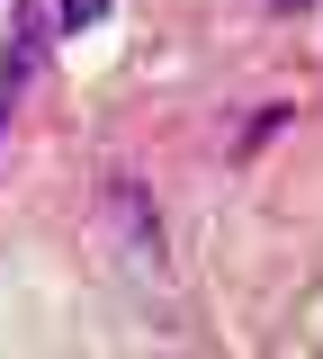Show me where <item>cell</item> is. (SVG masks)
Here are the masks:
<instances>
[{"label":"cell","mask_w":323,"mask_h":359,"mask_svg":"<svg viewBox=\"0 0 323 359\" xmlns=\"http://www.w3.org/2000/svg\"><path fill=\"white\" fill-rule=\"evenodd\" d=\"M36 63H46V18L27 9V18H18V45H9V63H0V135H9L18 99H27V81H36Z\"/></svg>","instance_id":"1"},{"label":"cell","mask_w":323,"mask_h":359,"mask_svg":"<svg viewBox=\"0 0 323 359\" xmlns=\"http://www.w3.org/2000/svg\"><path fill=\"white\" fill-rule=\"evenodd\" d=\"M270 9H315V0H270Z\"/></svg>","instance_id":"3"},{"label":"cell","mask_w":323,"mask_h":359,"mask_svg":"<svg viewBox=\"0 0 323 359\" xmlns=\"http://www.w3.org/2000/svg\"><path fill=\"white\" fill-rule=\"evenodd\" d=\"M54 18H63V36H81V27H99V18H108V0H63Z\"/></svg>","instance_id":"2"}]
</instances>
